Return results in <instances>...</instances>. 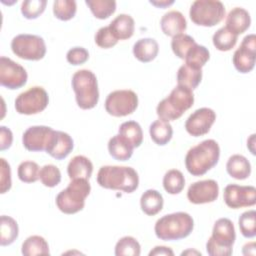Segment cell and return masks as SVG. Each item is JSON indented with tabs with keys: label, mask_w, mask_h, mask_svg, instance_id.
Masks as SVG:
<instances>
[{
	"label": "cell",
	"mask_w": 256,
	"mask_h": 256,
	"mask_svg": "<svg viewBox=\"0 0 256 256\" xmlns=\"http://www.w3.org/2000/svg\"><path fill=\"white\" fill-rule=\"evenodd\" d=\"M164 205V199L160 192L154 189L146 190L140 198L141 210L148 216L158 214Z\"/></svg>",
	"instance_id": "26"
},
{
	"label": "cell",
	"mask_w": 256,
	"mask_h": 256,
	"mask_svg": "<svg viewBox=\"0 0 256 256\" xmlns=\"http://www.w3.org/2000/svg\"><path fill=\"white\" fill-rule=\"evenodd\" d=\"M77 10V4L74 0H55L53 2V14L61 21L72 19Z\"/></svg>",
	"instance_id": "37"
},
{
	"label": "cell",
	"mask_w": 256,
	"mask_h": 256,
	"mask_svg": "<svg viewBox=\"0 0 256 256\" xmlns=\"http://www.w3.org/2000/svg\"><path fill=\"white\" fill-rule=\"evenodd\" d=\"M150 3L158 8H166L174 3L173 0H160V1H150Z\"/></svg>",
	"instance_id": "48"
},
{
	"label": "cell",
	"mask_w": 256,
	"mask_h": 256,
	"mask_svg": "<svg viewBox=\"0 0 256 256\" xmlns=\"http://www.w3.org/2000/svg\"><path fill=\"white\" fill-rule=\"evenodd\" d=\"M0 223H1L0 224L1 246H7L12 244L18 238V234H19V228L16 220L10 216L2 215Z\"/></svg>",
	"instance_id": "30"
},
{
	"label": "cell",
	"mask_w": 256,
	"mask_h": 256,
	"mask_svg": "<svg viewBox=\"0 0 256 256\" xmlns=\"http://www.w3.org/2000/svg\"><path fill=\"white\" fill-rule=\"evenodd\" d=\"M28 79L27 72L19 63L7 58L0 57V84L10 90L23 87Z\"/></svg>",
	"instance_id": "12"
},
{
	"label": "cell",
	"mask_w": 256,
	"mask_h": 256,
	"mask_svg": "<svg viewBox=\"0 0 256 256\" xmlns=\"http://www.w3.org/2000/svg\"><path fill=\"white\" fill-rule=\"evenodd\" d=\"M202 80V69L191 67L187 64L180 66L177 72V85L184 86L190 90L198 87Z\"/></svg>",
	"instance_id": "27"
},
{
	"label": "cell",
	"mask_w": 256,
	"mask_h": 256,
	"mask_svg": "<svg viewBox=\"0 0 256 256\" xmlns=\"http://www.w3.org/2000/svg\"><path fill=\"white\" fill-rule=\"evenodd\" d=\"M54 132L48 126H31L22 135L23 146L31 152L46 151Z\"/></svg>",
	"instance_id": "16"
},
{
	"label": "cell",
	"mask_w": 256,
	"mask_h": 256,
	"mask_svg": "<svg viewBox=\"0 0 256 256\" xmlns=\"http://www.w3.org/2000/svg\"><path fill=\"white\" fill-rule=\"evenodd\" d=\"M109 27L118 40H126L132 37L135 29V22L130 15L119 14L111 21Z\"/></svg>",
	"instance_id": "24"
},
{
	"label": "cell",
	"mask_w": 256,
	"mask_h": 256,
	"mask_svg": "<svg viewBox=\"0 0 256 256\" xmlns=\"http://www.w3.org/2000/svg\"><path fill=\"white\" fill-rule=\"evenodd\" d=\"M196 44L193 37H191L188 34H178L174 37H172L171 41V48L173 53L180 59H185L186 54L188 51Z\"/></svg>",
	"instance_id": "36"
},
{
	"label": "cell",
	"mask_w": 256,
	"mask_h": 256,
	"mask_svg": "<svg viewBox=\"0 0 256 256\" xmlns=\"http://www.w3.org/2000/svg\"><path fill=\"white\" fill-rule=\"evenodd\" d=\"M149 133L154 143L159 146H164L171 140L173 136V128L168 121L159 118L151 123Z\"/></svg>",
	"instance_id": "28"
},
{
	"label": "cell",
	"mask_w": 256,
	"mask_h": 256,
	"mask_svg": "<svg viewBox=\"0 0 256 256\" xmlns=\"http://www.w3.org/2000/svg\"><path fill=\"white\" fill-rule=\"evenodd\" d=\"M13 141V134L11 130L5 126L0 127V150L10 148Z\"/></svg>",
	"instance_id": "46"
},
{
	"label": "cell",
	"mask_w": 256,
	"mask_h": 256,
	"mask_svg": "<svg viewBox=\"0 0 256 256\" xmlns=\"http://www.w3.org/2000/svg\"><path fill=\"white\" fill-rule=\"evenodd\" d=\"M173 256L174 252L171 248L166 246H156L149 252V256Z\"/></svg>",
	"instance_id": "47"
},
{
	"label": "cell",
	"mask_w": 256,
	"mask_h": 256,
	"mask_svg": "<svg viewBox=\"0 0 256 256\" xmlns=\"http://www.w3.org/2000/svg\"><path fill=\"white\" fill-rule=\"evenodd\" d=\"M187 253H192V254H193V253H196V254H198V255H201V253H199V252H197V251H194V252H193V251H191V250L184 251V252L181 253V255H185V254H187Z\"/></svg>",
	"instance_id": "49"
},
{
	"label": "cell",
	"mask_w": 256,
	"mask_h": 256,
	"mask_svg": "<svg viewBox=\"0 0 256 256\" xmlns=\"http://www.w3.org/2000/svg\"><path fill=\"white\" fill-rule=\"evenodd\" d=\"M133 145L120 134L114 135L108 141V151L112 158L118 161H127L133 154Z\"/></svg>",
	"instance_id": "23"
},
{
	"label": "cell",
	"mask_w": 256,
	"mask_h": 256,
	"mask_svg": "<svg viewBox=\"0 0 256 256\" xmlns=\"http://www.w3.org/2000/svg\"><path fill=\"white\" fill-rule=\"evenodd\" d=\"M118 42V39L114 36L109 26H104L98 29V31L95 34V43L100 47L104 49L111 48L115 46Z\"/></svg>",
	"instance_id": "43"
},
{
	"label": "cell",
	"mask_w": 256,
	"mask_h": 256,
	"mask_svg": "<svg viewBox=\"0 0 256 256\" xmlns=\"http://www.w3.org/2000/svg\"><path fill=\"white\" fill-rule=\"evenodd\" d=\"M85 3L92 14L101 20L107 19L116 10V1L114 0H86Z\"/></svg>",
	"instance_id": "33"
},
{
	"label": "cell",
	"mask_w": 256,
	"mask_h": 256,
	"mask_svg": "<svg viewBox=\"0 0 256 256\" xmlns=\"http://www.w3.org/2000/svg\"><path fill=\"white\" fill-rule=\"evenodd\" d=\"M118 134L127 139L134 148L139 147L143 142V131L141 126L136 121H126L119 127Z\"/></svg>",
	"instance_id": "31"
},
{
	"label": "cell",
	"mask_w": 256,
	"mask_h": 256,
	"mask_svg": "<svg viewBox=\"0 0 256 256\" xmlns=\"http://www.w3.org/2000/svg\"><path fill=\"white\" fill-rule=\"evenodd\" d=\"M219 196V186L215 180L207 179L192 183L187 191V198L193 204L214 202Z\"/></svg>",
	"instance_id": "17"
},
{
	"label": "cell",
	"mask_w": 256,
	"mask_h": 256,
	"mask_svg": "<svg viewBox=\"0 0 256 256\" xmlns=\"http://www.w3.org/2000/svg\"><path fill=\"white\" fill-rule=\"evenodd\" d=\"M49 103L47 91L40 86H33L20 93L15 99V109L19 114L33 115L42 112Z\"/></svg>",
	"instance_id": "10"
},
{
	"label": "cell",
	"mask_w": 256,
	"mask_h": 256,
	"mask_svg": "<svg viewBox=\"0 0 256 256\" xmlns=\"http://www.w3.org/2000/svg\"><path fill=\"white\" fill-rule=\"evenodd\" d=\"M138 106V96L132 90H115L105 100V110L114 117L132 114Z\"/></svg>",
	"instance_id": "11"
},
{
	"label": "cell",
	"mask_w": 256,
	"mask_h": 256,
	"mask_svg": "<svg viewBox=\"0 0 256 256\" xmlns=\"http://www.w3.org/2000/svg\"><path fill=\"white\" fill-rule=\"evenodd\" d=\"M216 120V113L211 108L202 107L195 110L186 120L185 129L193 137L207 134Z\"/></svg>",
	"instance_id": "15"
},
{
	"label": "cell",
	"mask_w": 256,
	"mask_h": 256,
	"mask_svg": "<svg viewBox=\"0 0 256 256\" xmlns=\"http://www.w3.org/2000/svg\"><path fill=\"white\" fill-rule=\"evenodd\" d=\"M189 16L198 26L212 27L224 19L225 7L218 0H197L192 3Z\"/></svg>",
	"instance_id": "8"
},
{
	"label": "cell",
	"mask_w": 256,
	"mask_h": 256,
	"mask_svg": "<svg viewBox=\"0 0 256 256\" xmlns=\"http://www.w3.org/2000/svg\"><path fill=\"white\" fill-rule=\"evenodd\" d=\"M73 147V139L68 133L55 130L54 135L46 149V153L57 160H62L72 152Z\"/></svg>",
	"instance_id": "18"
},
{
	"label": "cell",
	"mask_w": 256,
	"mask_h": 256,
	"mask_svg": "<svg viewBox=\"0 0 256 256\" xmlns=\"http://www.w3.org/2000/svg\"><path fill=\"white\" fill-rule=\"evenodd\" d=\"M223 199L232 209L250 207L256 204V189L254 186L229 184L224 188Z\"/></svg>",
	"instance_id": "13"
},
{
	"label": "cell",
	"mask_w": 256,
	"mask_h": 256,
	"mask_svg": "<svg viewBox=\"0 0 256 256\" xmlns=\"http://www.w3.org/2000/svg\"><path fill=\"white\" fill-rule=\"evenodd\" d=\"M39 179L44 186L52 188L60 183L61 172L57 166L53 164H47L40 169Z\"/></svg>",
	"instance_id": "41"
},
{
	"label": "cell",
	"mask_w": 256,
	"mask_h": 256,
	"mask_svg": "<svg viewBox=\"0 0 256 256\" xmlns=\"http://www.w3.org/2000/svg\"><path fill=\"white\" fill-rule=\"evenodd\" d=\"M238 36L230 32L226 27H222L218 29L213 37V45L219 51H229L231 50L237 43Z\"/></svg>",
	"instance_id": "35"
},
{
	"label": "cell",
	"mask_w": 256,
	"mask_h": 256,
	"mask_svg": "<svg viewBox=\"0 0 256 256\" xmlns=\"http://www.w3.org/2000/svg\"><path fill=\"white\" fill-rule=\"evenodd\" d=\"M251 24V17L247 10L241 7L233 8L226 17V28L235 35L244 33Z\"/></svg>",
	"instance_id": "20"
},
{
	"label": "cell",
	"mask_w": 256,
	"mask_h": 256,
	"mask_svg": "<svg viewBox=\"0 0 256 256\" xmlns=\"http://www.w3.org/2000/svg\"><path fill=\"white\" fill-rule=\"evenodd\" d=\"M220 147L213 139H207L190 148L185 156L187 171L193 176H202L219 161Z\"/></svg>",
	"instance_id": "1"
},
{
	"label": "cell",
	"mask_w": 256,
	"mask_h": 256,
	"mask_svg": "<svg viewBox=\"0 0 256 256\" xmlns=\"http://www.w3.org/2000/svg\"><path fill=\"white\" fill-rule=\"evenodd\" d=\"M93 172V164L89 158L83 155L73 157L67 166V173L71 180L86 179L89 180Z\"/></svg>",
	"instance_id": "21"
},
{
	"label": "cell",
	"mask_w": 256,
	"mask_h": 256,
	"mask_svg": "<svg viewBox=\"0 0 256 256\" xmlns=\"http://www.w3.org/2000/svg\"><path fill=\"white\" fill-rule=\"evenodd\" d=\"M235 240L233 222L228 218H220L214 223L212 235L206 243V251L210 256H230Z\"/></svg>",
	"instance_id": "7"
},
{
	"label": "cell",
	"mask_w": 256,
	"mask_h": 256,
	"mask_svg": "<svg viewBox=\"0 0 256 256\" xmlns=\"http://www.w3.org/2000/svg\"><path fill=\"white\" fill-rule=\"evenodd\" d=\"M185 186V178L181 171L177 169L168 170L163 177V187L169 194H179Z\"/></svg>",
	"instance_id": "32"
},
{
	"label": "cell",
	"mask_w": 256,
	"mask_h": 256,
	"mask_svg": "<svg viewBox=\"0 0 256 256\" xmlns=\"http://www.w3.org/2000/svg\"><path fill=\"white\" fill-rule=\"evenodd\" d=\"M194 94L192 90L177 85L170 94L161 100L156 108V113L160 119L173 121L180 118L185 111L192 107Z\"/></svg>",
	"instance_id": "4"
},
{
	"label": "cell",
	"mask_w": 256,
	"mask_h": 256,
	"mask_svg": "<svg viewBox=\"0 0 256 256\" xmlns=\"http://www.w3.org/2000/svg\"><path fill=\"white\" fill-rule=\"evenodd\" d=\"M159 52V46L153 38H142L133 45V54L137 60L143 63L151 62L156 58Z\"/></svg>",
	"instance_id": "22"
},
{
	"label": "cell",
	"mask_w": 256,
	"mask_h": 256,
	"mask_svg": "<svg viewBox=\"0 0 256 256\" xmlns=\"http://www.w3.org/2000/svg\"><path fill=\"white\" fill-rule=\"evenodd\" d=\"M239 229L245 238L256 236V211L249 210L242 213L238 220Z\"/></svg>",
	"instance_id": "39"
},
{
	"label": "cell",
	"mask_w": 256,
	"mask_h": 256,
	"mask_svg": "<svg viewBox=\"0 0 256 256\" xmlns=\"http://www.w3.org/2000/svg\"><path fill=\"white\" fill-rule=\"evenodd\" d=\"M1 162V176H0V193L4 194L8 190H10L12 186V181H11V168L9 163L4 159H0Z\"/></svg>",
	"instance_id": "45"
},
{
	"label": "cell",
	"mask_w": 256,
	"mask_h": 256,
	"mask_svg": "<svg viewBox=\"0 0 256 256\" xmlns=\"http://www.w3.org/2000/svg\"><path fill=\"white\" fill-rule=\"evenodd\" d=\"M97 183L105 189L132 193L139 186V176L132 167L106 165L99 169Z\"/></svg>",
	"instance_id": "2"
},
{
	"label": "cell",
	"mask_w": 256,
	"mask_h": 256,
	"mask_svg": "<svg viewBox=\"0 0 256 256\" xmlns=\"http://www.w3.org/2000/svg\"><path fill=\"white\" fill-rule=\"evenodd\" d=\"M209 58H210V53L208 49L205 46L199 45L196 43L188 51L184 60H185V64L194 68L202 69V67L207 63Z\"/></svg>",
	"instance_id": "34"
},
{
	"label": "cell",
	"mask_w": 256,
	"mask_h": 256,
	"mask_svg": "<svg viewBox=\"0 0 256 256\" xmlns=\"http://www.w3.org/2000/svg\"><path fill=\"white\" fill-rule=\"evenodd\" d=\"M77 105L84 110L94 108L99 101V90L96 75L88 69L74 73L71 80Z\"/></svg>",
	"instance_id": "5"
},
{
	"label": "cell",
	"mask_w": 256,
	"mask_h": 256,
	"mask_svg": "<svg viewBox=\"0 0 256 256\" xmlns=\"http://www.w3.org/2000/svg\"><path fill=\"white\" fill-rule=\"evenodd\" d=\"M194 228V221L186 212H175L159 218L154 226V231L160 240L175 241L186 238Z\"/></svg>",
	"instance_id": "3"
},
{
	"label": "cell",
	"mask_w": 256,
	"mask_h": 256,
	"mask_svg": "<svg viewBox=\"0 0 256 256\" xmlns=\"http://www.w3.org/2000/svg\"><path fill=\"white\" fill-rule=\"evenodd\" d=\"M88 58H89V53L83 47L71 48L66 54V59L68 63L72 65L84 64L88 60Z\"/></svg>",
	"instance_id": "44"
},
{
	"label": "cell",
	"mask_w": 256,
	"mask_h": 256,
	"mask_svg": "<svg viewBox=\"0 0 256 256\" xmlns=\"http://www.w3.org/2000/svg\"><path fill=\"white\" fill-rule=\"evenodd\" d=\"M21 252L24 256L34 255H49V245L47 241L39 235H32L28 237L22 244Z\"/></svg>",
	"instance_id": "29"
},
{
	"label": "cell",
	"mask_w": 256,
	"mask_h": 256,
	"mask_svg": "<svg viewBox=\"0 0 256 256\" xmlns=\"http://www.w3.org/2000/svg\"><path fill=\"white\" fill-rule=\"evenodd\" d=\"M141 253V246L139 242L132 236H125L118 240L115 245L116 256H139Z\"/></svg>",
	"instance_id": "38"
},
{
	"label": "cell",
	"mask_w": 256,
	"mask_h": 256,
	"mask_svg": "<svg viewBox=\"0 0 256 256\" xmlns=\"http://www.w3.org/2000/svg\"><path fill=\"white\" fill-rule=\"evenodd\" d=\"M46 0H25L21 4V13L26 19H36L45 10Z\"/></svg>",
	"instance_id": "42"
},
{
	"label": "cell",
	"mask_w": 256,
	"mask_h": 256,
	"mask_svg": "<svg viewBox=\"0 0 256 256\" xmlns=\"http://www.w3.org/2000/svg\"><path fill=\"white\" fill-rule=\"evenodd\" d=\"M91 185L86 179H74L66 189L56 196L55 203L64 214H75L85 206V199L90 194Z\"/></svg>",
	"instance_id": "6"
},
{
	"label": "cell",
	"mask_w": 256,
	"mask_h": 256,
	"mask_svg": "<svg viewBox=\"0 0 256 256\" xmlns=\"http://www.w3.org/2000/svg\"><path fill=\"white\" fill-rule=\"evenodd\" d=\"M40 168L36 162L23 161L19 164L17 174L18 178L24 183H33L39 179Z\"/></svg>",
	"instance_id": "40"
},
{
	"label": "cell",
	"mask_w": 256,
	"mask_h": 256,
	"mask_svg": "<svg viewBox=\"0 0 256 256\" xmlns=\"http://www.w3.org/2000/svg\"><path fill=\"white\" fill-rule=\"evenodd\" d=\"M12 52L21 59L38 61L46 54V44L42 37L33 34H19L11 41Z\"/></svg>",
	"instance_id": "9"
},
{
	"label": "cell",
	"mask_w": 256,
	"mask_h": 256,
	"mask_svg": "<svg viewBox=\"0 0 256 256\" xmlns=\"http://www.w3.org/2000/svg\"><path fill=\"white\" fill-rule=\"evenodd\" d=\"M226 170L232 178L244 180L251 174V164L243 155L234 154L229 157L226 163Z\"/></svg>",
	"instance_id": "25"
},
{
	"label": "cell",
	"mask_w": 256,
	"mask_h": 256,
	"mask_svg": "<svg viewBox=\"0 0 256 256\" xmlns=\"http://www.w3.org/2000/svg\"><path fill=\"white\" fill-rule=\"evenodd\" d=\"M160 26L162 32L165 35L174 37L183 33L187 29V22L181 12L177 10H171L162 16L160 20Z\"/></svg>",
	"instance_id": "19"
},
{
	"label": "cell",
	"mask_w": 256,
	"mask_h": 256,
	"mask_svg": "<svg viewBox=\"0 0 256 256\" xmlns=\"http://www.w3.org/2000/svg\"><path fill=\"white\" fill-rule=\"evenodd\" d=\"M256 60V36H245L240 47L234 52L232 61L235 69L240 73H248L253 70Z\"/></svg>",
	"instance_id": "14"
}]
</instances>
